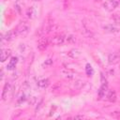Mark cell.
<instances>
[{
  "mask_svg": "<svg viewBox=\"0 0 120 120\" xmlns=\"http://www.w3.org/2000/svg\"><path fill=\"white\" fill-rule=\"evenodd\" d=\"M30 29V25L27 22L25 21H22L20 22V23L17 25V27L14 29L16 36H20V37H24L27 35L28 31Z\"/></svg>",
  "mask_w": 120,
  "mask_h": 120,
  "instance_id": "obj_1",
  "label": "cell"
},
{
  "mask_svg": "<svg viewBox=\"0 0 120 120\" xmlns=\"http://www.w3.org/2000/svg\"><path fill=\"white\" fill-rule=\"evenodd\" d=\"M66 36L64 34H57L54 35L51 38V43L52 45H63L66 43Z\"/></svg>",
  "mask_w": 120,
  "mask_h": 120,
  "instance_id": "obj_2",
  "label": "cell"
},
{
  "mask_svg": "<svg viewBox=\"0 0 120 120\" xmlns=\"http://www.w3.org/2000/svg\"><path fill=\"white\" fill-rule=\"evenodd\" d=\"M117 6H118V1L117 0H107L103 4L104 9H106L107 11H112V10H114Z\"/></svg>",
  "mask_w": 120,
  "mask_h": 120,
  "instance_id": "obj_3",
  "label": "cell"
},
{
  "mask_svg": "<svg viewBox=\"0 0 120 120\" xmlns=\"http://www.w3.org/2000/svg\"><path fill=\"white\" fill-rule=\"evenodd\" d=\"M108 61L110 64H116L120 61V52H113L109 54Z\"/></svg>",
  "mask_w": 120,
  "mask_h": 120,
  "instance_id": "obj_4",
  "label": "cell"
},
{
  "mask_svg": "<svg viewBox=\"0 0 120 120\" xmlns=\"http://www.w3.org/2000/svg\"><path fill=\"white\" fill-rule=\"evenodd\" d=\"M48 39L46 38H41L38 41V49L39 51H44L48 47Z\"/></svg>",
  "mask_w": 120,
  "mask_h": 120,
  "instance_id": "obj_5",
  "label": "cell"
},
{
  "mask_svg": "<svg viewBox=\"0 0 120 120\" xmlns=\"http://www.w3.org/2000/svg\"><path fill=\"white\" fill-rule=\"evenodd\" d=\"M11 90V84L9 82H7L4 86V89H3V93H2V98L4 100H7L8 99V94L10 92Z\"/></svg>",
  "mask_w": 120,
  "mask_h": 120,
  "instance_id": "obj_6",
  "label": "cell"
},
{
  "mask_svg": "<svg viewBox=\"0 0 120 120\" xmlns=\"http://www.w3.org/2000/svg\"><path fill=\"white\" fill-rule=\"evenodd\" d=\"M10 50L8 49H2L1 51V61L2 62H5L9 56H10Z\"/></svg>",
  "mask_w": 120,
  "mask_h": 120,
  "instance_id": "obj_7",
  "label": "cell"
},
{
  "mask_svg": "<svg viewBox=\"0 0 120 120\" xmlns=\"http://www.w3.org/2000/svg\"><path fill=\"white\" fill-rule=\"evenodd\" d=\"M14 37H16L15 31H14V30H10V31H8V32L6 33V35L3 37V38H4L5 40H7V41H9V40H11Z\"/></svg>",
  "mask_w": 120,
  "mask_h": 120,
  "instance_id": "obj_8",
  "label": "cell"
},
{
  "mask_svg": "<svg viewBox=\"0 0 120 120\" xmlns=\"http://www.w3.org/2000/svg\"><path fill=\"white\" fill-rule=\"evenodd\" d=\"M103 29H104L105 31L109 32V33H116V32H118V30H119L116 26L112 25V24H109V25H105V26H103Z\"/></svg>",
  "mask_w": 120,
  "mask_h": 120,
  "instance_id": "obj_9",
  "label": "cell"
},
{
  "mask_svg": "<svg viewBox=\"0 0 120 120\" xmlns=\"http://www.w3.org/2000/svg\"><path fill=\"white\" fill-rule=\"evenodd\" d=\"M17 61H18L17 57H12V58L10 59V61L8 62V66H7V68H8V70L14 69V68H15V66H16V64H17Z\"/></svg>",
  "mask_w": 120,
  "mask_h": 120,
  "instance_id": "obj_10",
  "label": "cell"
},
{
  "mask_svg": "<svg viewBox=\"0 0 120 120\" xmlns=\"http://www.w3.org/2000/svg\"><path fill=\"white\" fill-rule=\"evenodd\" d=\"M107 98L109 101L111 102H114L116 100V93L114 90H110L108 92V95H107Z\"/></svg>",
  "mask_w": 120,
  "mask_h": 120,
  "instance_id": "obj_11",
  "label": "cell"
},
{
  "mask_svg": "<svg viewBox=\"0 0 120 120\" xmlns=\"http://www.w3.org/2000/svg\"><path fill=\"white\" fill-rule=\"evenodd\" d=\"M38 85L40 88H46L49 85V80L48 79H42L38 82Z\"/></svg>",
  "mask_w": 120,
  "mask_h": 120,
  "instance_id": "obj_12",
  "label": "cell"
},
{
  "mask_svg": "<svg viewBox=\"0 0 120 120\" xmlns=\"http://www.w3.org/2000/svg\"><path fill=\"white\" fill-rule=\"evenodd\" d=\"M68 55H69L70 57H72V58H77V57H79V56L81 55V52H80L79 50L73 49V50H71V51L68 52Z\"/></svg>",
  "mask_w": 120,
  "mask_h": 120,
  "instance_id": "obj_13",
  "label": "cell"
},
{
  "mask_svg": "<svg viewBox=\"0 0 120 120\" xmlns=\"http://www.w3.org/2000/svg\"><path fill=\"white\" fill-rule=\"evenodd\" d=\"M62 73H63L64 76H66L68 78H73V75H74V72L69 70V69H63Z\"/></svg>",
  "mask_w": 120,
  "mask_h": 120,
  "instance_id": "obj_14",
  "label": "cell"
},
{
  "mask_svg": "<svg viewBox=\"0 0 120 120\" xmlns=\"http://www.w3.org/2000/svg\"><path fill=\"white\" fill-rule=\"evenodd\" d=\"M106 89H107V84H106V83H105V84H103V85L100 87V89H99V91H98V95H99V97H100V98H102V97L104 96Z\"/></svg>",
  "mask_w": 120,
  "mask_h": 120,
  "instance_id": "obj_15",
  "label": "cell"
},
{
  "mask_svg": "<svg viewBox=\"0 0 120 120\" xmlns=\"http://www.w3.org/2000/svg\"><path fill=\"white\" fill-rule=\"evenodd\" d=\"M26 14H27V16H28L29 18H33V17H34V14H35V10H34V8H28Z\"/></svg>",
  "mask_w": 120,
  "mask_h": 120,
  "instance_id": "obj_16",
  "label": "cell"
},
{
  "mask_svg": "<svg viewBox=\"0 0 120 120\" xmlns=\"http://www.w3.org/2000/svg\"><path fill=\"white\" fill-rule=\"evenodd\" d=\"M52 65V59H47V60H45V62L43 63V67H45V68L51 67Z\"/></svg>",
  "mask_w": 120,
  "mask_h": 120,
  "instance_id": "obj_17",
  "label": "cell"
},
{
  "mask_svg": "<svg viewBox=\"0 0 120 120\" xmlns=\"http://www.w3.org/2000/svg\"><path fill=\"white\" fill-rule=\"evenodd\" d=\"M111 116L113 117V118H115V119H120V112L115 111V112H113L111 113Z\"/></svg>",
  "mask_w": 120,
  "mask_h": 120,
  "instance_id": "obj_18",
  "label": "cell"
},
{
  "mask_svg": "<svg viewBox=\"0 0 120 120\" xmlns=\"http://www.w3.org/2000/svg\"><path fill=\"white\" fill-rule=\"evenodd\" d=\"M86 73L88 75H92L93 74V69H92L90 65H86Z\"/></svg>",
  "mask_w": 120,
  "mask_h": 120,
  "instance_id": "obj_19",
  "label": "cell"
},
{
  "mask_svg": "<svg viewBox=\"0 0 120 120\" xmlns=\"http://www.w3.org/2000/svg\"><path fill=\"white\" fill-rule=\"evenodd\" d=\"M75 118H83L82 115H78V116H75Z\"/></svg>",
  "mask_w": 120,
  "mask_h": 120,
  "instance_id": "obj_20",
  "label": "cell"
}]
</instances>
